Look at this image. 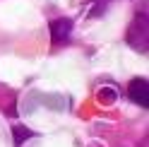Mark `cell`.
<instances>
[{
    "label": "cell",
    "mask_w": 149,
    "mask_h": 147,
    "mask_svg": "<svg viewBox=\"0 0 149 147\" xmlns=\"http://www.w3.org/2000/svg\"><path fill=\"white\" fill-rule=\"evenodd\" d=\"M70 32H72V22L70 20H53L51 22V36H53V41H65L70 36Z\"/></svg>",
    "instance_id": "2"
},
{
    "label": "cell",
    "mask_w": 149,
    "mask_h": 147,
    "mask_svg": "<svg viewBox=\"0 0 149 147\" xmlns=\"http://www.w3.org/2000/svg\"><path fill=\"white\" fill-rule=\"evenodd\" d=\"M12 135H15V145L19 147V145H24L26 140H29V137H31L34 133H31L26 125H15V128H12Z\"/></svg>",
    "instance_id": "4"
},
{
    "label": "cell",
    "mask_w": 149,
    "mask_h": 147,
    "mask_svg": "<svg viewBox=\"0 0 149 147\" xmlns=\"http://www.w3.org/2000/svg\"><path fill=\"white\" fill-rule=\"evenodd\" d=\"M127 97L132 99L135 104H139L142 108L149 106V82L147 77H135V80H130V85H127Z\"/></svg>",
    "instance_id": "1"
},
{
    "label": "cell",
    "mask_w": 149,
    "mask_h": 147,
    "mask_svg": "<svg viewBox=\"0 0 149 147\" xmlns=\"http://www.w3.org/2000/svg\"><path fill=\"white\" fill-rule=\"evenodd\" d=\"M96 99H99V102H104V104H113L116 99H118V89L116 87H101L96 92Z\"/></svg>",
    "instance_id": "3"
}]
</instances>
